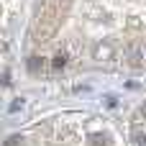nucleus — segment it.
I'll return each instance as SVG.
<instances>
[{"instance_id":"f257e3e1","label":"nucleus","mask_w":146,"mask_h":146,"mask_svg":"<svg viewBox=\"0 0 146 146\" xmlns=\"http://www.w3.org/2000/svg\"><path fill=\"white\" fill-rule=\"evenodd\" d=\"M123 59L131 64V67H141L146 59V51H144V44H139V41H133V44H128L126 49H123Z\"/></svg>"},{"instance_id":"f03ea898","label":"nucleus","mask_w":146,"mask_h":146,"mask_svg":"<svg viewBox=\"0 0 146 146\" xmlns=\"http://www.w3.org/2000/svg\"><path fill=\"white\" fill-rule=\"evenodd\" d=\"M92 56H95L98 62H113V59L118 56V46H115V44H110V41L95 44V49H92Z\"/></svg>"},{"instance_id":"7ed1b4c3","label":"nucleus","mask_w":146,"mask_h":146,"mask_svg":"<svg viewBox=\"0 0 146 146\" xmlns=\"http://www.w3.org/2000/svg\"><path fill=\"white\" fill-rule=\"evenodd\" d=\"M133 144H139V146L146 144V133L141 131V126H136V128H133Z\"/></svg>"},{"instance_id":"20e7f679","label":"nucleus","mask_w":146,"mask_h":146,"mask_svg":"<svg viewBox=\"0 0 146 146\" xmlns=\"http://www.w3.org/2000/svg\"><path fill=\"white\" fill-rule=\"evenodd\" d=\"M67 64V54H56L54 56V67H64Z\"/></svg>"},{"instance_id":"39448f33","label":"nucleus","mask_w":146,"mask_h":146,"mask_svg":"<svg viewBox=\"0 0 146 146\" xmlns=\"http://www.w3.org/2000/svg\"><path fill=\"white\" fill-rule=\"evenodd\" d=\"M139 118H146V105H141V110H139Z\"/></svg>"}]
</instances>
